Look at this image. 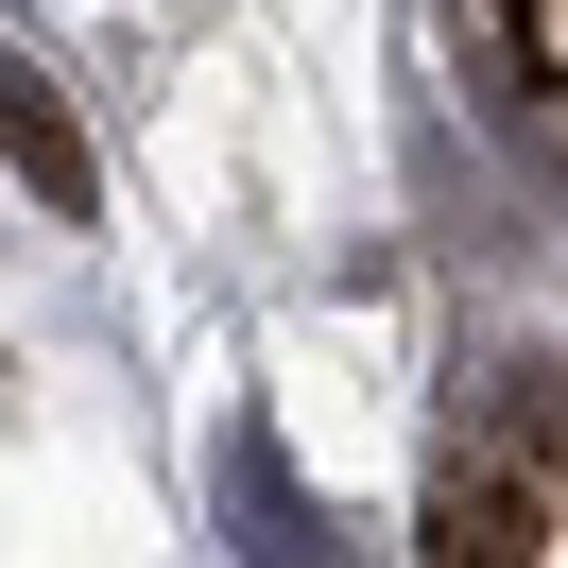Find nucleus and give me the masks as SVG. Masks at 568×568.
Listing matches in <instances>:
<instances>
[{"mask_svg":"<svg viewBox=\"0 0 568 568\" xmlns=\"http://www.w3.org/2000/svg\"><path fill=\"white\" fill-rule=\"evenodd\" d=\"M0 139H18V190H36V207H87V139H70V104H52L36 70L0 87Z\"/></svg>","mask_w":568,"mask_h":568,"instance_id":"obj_2","label":"nucleus"},{"mask_svg":"<svg viewBox=\"0 0 568 568\" xmlns=\"http://www.w3.org/2000/svg\"><path fill=\"white\" fill-rule=\"evenodd\" d=\"M499 18H517V52H534V70L568 87V0H499Z\"/></svg>","mask_w":568,"mask_h":568,"instance_id":"obj_4","label":"nucleus"},{"mask_svg":"<svg viewBox=\"0 0 568 568\" xmlns=\"http://www.w3.org/2000/svg\"><path fill=\"white\" fill-rule=\"evenodd\" d=\"M224 517H242V551H311V517H293V483H276V430H224Z\"/></svg>","mask_w":568,"mask_h":568,"instance_id":"obj_3","label":"nucleus"},{"mask_svg":"<svg viewBox=\"0 0 568 568\" xmlns=\"http://www.w3.org/2000/svg\"><path fill=\"white\" fill-rule=\"evenodd\" d=\"M430 551L465 568H517V551H568V379L534 396V414H499L483 448L430 483Z\"/></svg>","mask_w":568,"mask_h":568,"instance_id":"obj_1","label":"nucleus"}]
</instances>
